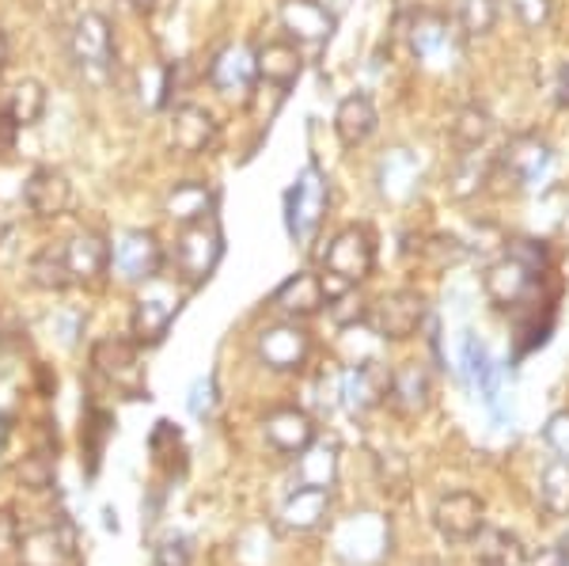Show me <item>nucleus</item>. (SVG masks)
Masks as SVG:
<instances>
[{
	"label": "nucleus",
	"mask_w": 569,
	"mask_h": 566,
	"mask_svg": "<svg viewBox=\"0 0 569 566\" xmlns=\"http://www.w3.org/2000/svg\"><path fill=\"white\" fill-rule=\"evenodd\" d=\"M0 547H16V528L8 514H0Z\"/></svg>",
	"instance_id": "49"
},
{
	"label": "nucleus",
	"mask_w": 569,
	"mask_h": 566,
	"mask_svg": "<svg viewBox=\"0 0 569 566\" xmlns=\"http://www.w3.org/2000/svg\"><path fill=\"white\" fill-rule=\"evenodd\" d=\"M410 50L426 66H452V58L460 53L452 20L445 12H418L410 20Z\"/></svg>",
	"instance_id": "15"
},
{
	"label": "nucleus",
	"mask_w": 569,
	"mask_h": 566,
	"mask_svg": "<svg viewBox=\"0 0 569 566\" xmlns=\"http://www.w3.org/2000/svg\"><path fill=\"white\" fill-rule=\"evenodd\" d=\"M4 66H8V34L0 31V69H4Z\"/></svg>",
	"instance_id": "53"
},
{
	"label": "nucleus",
	"mask_w": 569,
	"mask_h": 566,
	"mask_svg": "<svg viewBox=\"0 0 569 566\" xmlns=\"http://www.w3.org/2000/svg\"><path fill=\"white\" fill-rule=\"evenodd\" d=\"M126 4H133V8H152L156 0H126Z\"/></svg>",
	"instance_id": "54"
},
{
	"label": "nucleus",
	"mask_w": 569,
	"mask_h": 566,
	"mask_svg": "<svg viewBox=\"0 0 569 566\" xmlns=\"http://www.w3.org/2000/svg\"><path fill=\"white\" fill-rule=\"evenodd\" d=\"M27 274H31V286L46 289V294H61V289L77 286V281H72V270H69V259H66V244H50V248H42L31 259Z\"/></svg>",
	"instance_id": "33"
},
{
	"label": "nucleus",
	"mask_w": 569,
	"mask_h": 566,
	"mask_svg": "<svg viewBox=\"0 0 569 566\" xmlns=\"http://www.w3.org/2000/svg\"><path fill=\"white\" fill-rule=\"evenodd\" d=\"M531 566H569V559H566L562 552H543V555H539V559L531 563Z\"/></svg>",
	"instance_id": "51"
},
{
	"label": "nucleus",
	"mask_w": 569,
	"mask_h": 566,
	"mask_svg": "<svg viewBox=\"0 0 569 566\" xmlns=\"http://www.w3.org/2000/svg\"><path fill=\"white\" fill-rule=\"evenodd\" d=\"M376 270V236L369 225H346L335 232V240L323 251V274H327V297H338L346 289L369 281ZM330 305V300H327Z\"/></svg>",
	"instance_id": "2"
},
{
	"label": "nucleus",
	"mask_w": 569,
	"mask_h": 566,
	"mask_svg": "<svg viewBox=\"0 0 569 566\" xmlns=\"http://www.w3.org/2000/svg\"><path fill=\"white\" fill-rule=\"evenodd\" d=\"M330 517V490L327 487H292L289 498L281 502L278 509V522L284 533H316L323 528Z\"/></svg>",
	"instance_id": "23"
},
{
	"label": "nucleus",
	"mask_w": 569,
	"mask_h": 566,
	"mask_svg": "<svg viewBox=\"0 0 569 566\" xmlns=\"http://www.w3.org/2000/svg\"><path fill=\"white\" fill-rule=\"evenodd\" d=\"M509 8L517 12V20L528 27V31H539V27L550 23L555 16V0H509Z\"/></svg>",
	"instance_id": "45"
},
{
	"label": "nucleus",
	"mask_w": 569,
	"mask_h": 566,
	"mask_svg": "<svg viewBox=\"0 0 569 566\" xmlns=\"http://www.w3.org/2000/svg\"><path fill=\"white\" fill-rule=\"evenodd\" d=\"M475 555L479 566H528V547L509 528H482L475 536Z\"/></svg>",
	"instance_id": "30"
},
{
	"label": "nucleus",
	"mask_w": 569,
	"mask_h": 566,
	"mask_svg": "<svg viewBox=\"0 0 569 566\" xmlns=\"http://www.w3.org/2000/svg\"><path fill=\"white\" fill-rule=\"evenodd\" d=\"M335 544L346 566H380L391 552V525L380 514H353L338 525Z\"/></svg>",
	"instance_id": "8"
},
{
	"label": "nucleus",
	"mask_w": 569,
	"mask_h": 566,
	"mask_svg": "<svg viewBox=\"0 0 569 566\" xmlns=\"http://www.w3.org/2000/svg\"><path fill=\"white\" fill-rule=\"evenodd\" d=\"M152 559L156 566H194V547H190L187 536L171 533L152 547Z\"/></svg>",
	"instance_id": "44"
},
{
	"label": "nucleus",
	"mask_w": 569,
	"mask_h": 566,
	"mask_svg": "<svg viewBox=\"0 0 569 566\" xmlns=\"http://www.w3.org/2000/svg\"><path fill=\"white\" fill-rule=\"evenodd\" d=\"M262 437L273 453L300 456L316 441V418L305 407H278L262 418Z\"/></svg>",
	"instance_id": "18"
},
{
	"label": "nucleus",
	"mask_w": 569,
	"mask_h": 566,
	"mask_svg": "<svg viewBox=\"0 0 569 566\" xmlns=\"http://www.w3.org/2000/svg\"><path fill=\"white\" fill-rule=\"evenodd\" d=\"M460 373L475 391H482L493 373L490 354H486V346L479 342V335H471V331H463V342H460Z\"/></svg>",
	"instance_id": "41"
},
{
	"label": "nucleus",
	"mask_w": 569,
	"mask_h": 566,
	"mask_svg": "<svg viewBox=\"0 0 569 566\" xmlns=\"http://www.w3.org/2000/svg\"><path fill=\"white\" fill-rule=\"evenodd\" d=\"M53 464H58V456L50 453H31L27 460L20 464V483L27 490H46L53 487Z\"/></svg>",
	"instance_id": "43"
},
{
	"label": "nucleus",
	"mask_w": 569,
	"mask_h": 566,
	"mask_svg": "<svg viewBox=\"0 0 569 566\" xmlns=\"http://www.w3.org/2000/svg\"><path fill=\"white\" fill-rule=\"evenodd\" d=\"M23 202L42 221H58L72 209V182L61 168H34L23 182Z\"/></svg>",
	"instance_id": "17"
},
{
	"label": "nucleus",
	"mask_w": 569,
	"mask_h": 566,
	"mask_svg": "<svg viewBox=\"0 0 569 566\" xmlns=\"http://www.w3.org/2000/svg\"><path fill=\"white\" fill-rule=\"evenodd\" d=\"M547 270H550V255L543 248V240H512L509 251L486 267L482 289L501 312H520V308L539 300V286H543Z\"/></svg>",
	"instance_id": "1"
},
{
	"label": "nucleus",
	"mask_w": 569,
	"mask_h": 566,
	"mask_svg": "<svg viewBox=\"0 0 569 566\" xmlns=\"http://www.w3.org/2000/svg\"><path fill=\"white\" fill-rule=\"evenodd\" d=\"M16 133H20V126H16L12 115L0 107V157H8V152L16 149Z\"/></svg>",
	"instance_id": "48"
},
{
	"label": "nucleus",
	"mask_w": 569,
	"mask_h": 566,
	"mask_svg": "<svg viewBox=\"0 0 569 566\" xmlns=\"http://www.w3.org/2000/svg\"><path fill=\"white\" fill-rule=\"evenodd\" d=\"M149 453L168 476H179V471L187 468V445H182L179 426H171V423H156V430L149 437Z\"/></svg>",
	"instance_id": "38"
},
{
	"label": "nucleus",
	"mask_w": 569,
	"mask_h": 566,
	"mask_svg": "<svg viewBox=\"0 0 569 566\" xmlns=\"http://www.w3.org/2000/svg\"><path fill=\"white\" fill-rule=\"evenodd\" d=\"M330 209V179L316 160L305 163L284 195V228L297 248H311Z\"/></svg>",
	"instance_id": "3"
},
{
	"label": "nucleus",
	"mask_w": 569,
	"mask_h": 566,
	"mask_svg": "<svg viewBox=\"0 0 569 566\" xmlns=\"http://www.w3.org/2000/svg\"><path fill=\"white\" fill-rule=\"evenodd\" d=\"M4 111L12 115V122L27 130V126H39L42 115H46V88L42 80L34 77H23L8 88V99H4Z\"/></svg>",
	"instance_id": "34"
},
{
	"label": "nucleus",
	"mask_w": 569,
	"mask_h": 566,
	"mask_svg": "<svg viewBox=\"0 0 569 566\" xmlns=\"http://www.w3.org/2000/svg\"><path fill=\"white\" fill-rule=\"evenodd\" d=\"M187 407H190V415H194V418H209V415H213V410H217V380L213 377L194 380Z\"/></svg>",
	"instance_id": "47"
},
{
	"label": "nucleus",
	"mask_w": 569,
	"mask_h": 566,
	"mask_svg": "<svg viewBox=\"0 0 569 566\" xmlns=\"http://www.w3.org/2000/svg\"><path fill=\"white\" fill-rule=\"evenodd\" d=\"M376 126H380V111H376L369 91H350V96L338 103L335 137H338L342 149H357V145H365L376 133Z\"/></svg>",
	"instance_id": "25"
},
{
	"label": "nucleus",
	"mask_w": 569,
	"mask_h": 566,
	"mask_svg": "<svg viewBox=\"0 0 569 566\" xmlns=\"http://www.w3.org/2000/svg\"><path fill=\"white\" fill-rule=\"evenodd\" d=\"M69 53L80 77L91 85H107L114 77L118 50H114V27L103 12H84L69 31Z\"/></svg>",
	"instance_id": "4"
},
{
	"label": "nucleus",
	"mask_w": 569,
	"mask_h": 566,
	"mask_svg": "<svg viewBox=\"0 0 569 566\" xmlns=\"http://www.w3.org/2000/svg\"><path fill=\"white\" fill-rule=\"evenodd\" d=\"M555 168V149L539 133H517L505 141L501 152H493V176H501L512 190L543 187Z\"/></svg>",
	"instance_id": "5"
},
{
	"label": "nucleus",
	"mask_w": 569,
	"mask_h": 566,
	"mask_svg": "<svg viewBox=\"0 0 569 566\" xmlns=\"http://www.w3.org/2000/svg\"><path fill=\"white\" fill-rule=\"evenodd\" d=\"M254 61H259V80L278 91H289L305 72V53H300L297 42H266L262 50H254Z\"/></svg>",
	"instance_id": "28"
},
{
	"label": "nucleus",
	"mask_w": 569,
	"mask_h": 566,
	"mask_svg": "<svg viewBox=\"0 0 569 566\" xmlns=\"http://www.w3.org/2000/svg\"><path fill=\"white\" fill-rule=\"evenodd\" d=\"M426 316H429V305H426V297H421L418 289H391V294H383L369 308V319H365V324L372 327L376 339L407 342V339H415V335L421 331Z\"/></svg>",
	"instance_id": "7"
},
{
	"label": "nucleus",
	"mask_w": 569,
	"mask_h": 566,
	"mask_svg": "<svg viewBox=\"0 0 569 566\" xmlns=\"http://www.w3.org/2000/svg\"><path fill=\"white\" fill-rule=\"evenodd\" d=\"M217 209V190L201 179H187V182H176V187L163 195V214L179 225H194V221H206L213 217Z\"/></svg>",
	"instance_id": "27"
},
{
	"label": "nucleus",
	"mask_w": 569,
	"mask_h": 566,
	"mask_svg": "<svg viewBox=\"0 0 569 566\" xmlns=\"http://www.w3.org/2000/svg\"><path fill=\"white\" fill-rule=\"evenodd\" d=\"M66 259H69L72 281L96 286V281H103V274L110 270V240L84 228V232H77L72 240H66Z\"/></svg>",
	"instance_id": "26"
},
{
	"label": "nucleus",
	"mask_w": 569,
	"mask_h": 566,
	"mask_svg": "<svg viewBox=\"0 0 569 566\" xmlns=\"http://www.w3.org/2000/svg\"><path fill=\"white\" fill-rule=\"evenodd\" d=\"M543 441L550 445V453H558L562 460H569V410H555L543 426Z\"/></svg>",
	"instance_id": "46"
},
{
	"label": "nucleus",
	"mask_w": 569,
	"mask_h": 566,
	"mask_svg": "<svg viewBox=\"0 0 569 566\" xmlns=\"http://www.w3.org/2000/svg\"><path fill=\"white\" fill-rule=\"evenodd\" d=\"M391 388V369H383L380 361H365L342 373V385H338V404L350 410L353 418H365L369 410L388 404Z\"/></svg>",
	"instance_id": "13"
},
{
	"label": "nucleus",
	"mask_w": 569,
	"mask_h": 566,
	"mask_svg": "<svg viewBox=\"0 0 569 566\" xmlns=\"http://www.w3.org/2000/svg\"><path fill=\"white\" fill-rule=\"evenodd\" d=\"M220 126L217 118L198 103H179L171 111V145L182 152V157H206L217 145Z\"/></svg>",
	"instance_id": "20"
},
{
	"label": "nucleus",
	"mask_w": 569,
	"mask_h": 566,
	"mask_svg": "<svg viewBox=\"0 0 569 566\" xmlns=\"http://www.w3.org/2000/svg\"><path fill=\"white\" fill-rule=\"evenodd\" d=\"M179 316V297L163 286H152L149 294L137 297L133 305V319H130V331L137 346H156L163 342V335L171 331Z\"/></svg>",
	"instance_id": "16"
},
{
	"label": "nucleus",
	"mask_w": 569,
	"mask_h": 566,
	"mask_svg": "<svg viewBox=\"0 0 569 566\" xmlns=\"http://www.w3.org/2000/svg\"><path fill=\"white\" fill-rule=\"evenodd\" d=\"M493 179V157L482 149H463L460 160L452 163V176H448V195L452 198H471L486 190V182Z\"/></svg>",
	"instance_id": "32"
},
{
	"label": "nucleus",
	"mask_w": 569,
	"mask_h": 566,
	"mask_svg": "<svg viewBox=\"0 0 569 566\" xmlns=\"http://www.w3.org/2000/svg\"><path fill=\"white\" fill-rule=\"evenodd\" d=\"M376 190L383 202L391 206H410L421 190V160L410 149H388L376 163Z\"/></svg>",
	"instance_id": "14"
},
{
	"label": "nucleus",
	"mask_w": 569,
	"mask_h": 566,
	"mask_svg": "<svg viewBox=\"0 0 569 566\" xmlns=\"http://www.w3.org/2000/svg\"><path fill=\"white\" fill-rule=\"evenodd\" d=\"M448 133H452V141L460 145V149H482V145L490 141V133H493V118L486 115L479 103H467V107H460V111L452 115Z\"/></svg>",
	"instance_id": "35"
},
{
	"label": "nucleus",
	"mask_w": 569,
	"mask_h": 566,
	"mask_svg": "<svg viewBox=\"0 0 569 566\" xmlns=\"http://www.w3.org/2000/svg\"><path fill=\"white\" fill-rule=\"evenodd\" d=\"M209 85H213L220 96H247L254 85H259V61H254V50L243 42H232L213 58L209 66Z\"/></svg>",
	"instance_id": "19"
},
{
	"label": "nucleus",
	"mask_w": 569,
	"mask_h": 566,
	"mask_svg": "<svg viewBox=\"0 0 569 566\" xmlns=\"http://www.w3.org/2000/svg\"><path fill=\"white\" fill-rule=\"evenodd\" d=\"M327 300L330 297H327L323 278H319V274H311V270H297V274H289L278 289H273L270 305L278 308V312L292 316V319H308V316L323 312Z\"/></svg>",
	"instance_id": "22"
},
{
	"label": "nucleus",
	"mask_w": 569,
	"mask_h": 566,
	"mask_svg": "<svg viewBox=\"0 0 569 566\" xmlns=\"http://www.w3.org/2000/svg\"><path fill=\"white\" fill-rule=\"evenodd\" d=\"M555 91H558V103L569 107V61L562 66V72H558V85H555Z\"/></svg>",
	"instance_id": "50"
},
{
	"label": "nucleus",
	"mask_w": 569,
	"mask_h": 566,
	"mask_svg": "<svg viewBox=\"0 0 569 566\" xmlns=\"http://www.w3.org/2000/svg\"><path fill=\"white\" fill-rule=\"evenodd\" d=\"M23 566H61L72 555V528H34L20 540Z\"/></svg>",
	"instance_id": "29"
},
{
	"label": "nucleus",
	"mask_w": 569,
	"mask_h": 566,
	"mask_svg": "<svg viewBox=\"0 0 569 566\" xmlns=\"http://www.w3.org/2000/svg\"><path fill=\"white\" fill-rule=\"evenodd\" d=\"M433 525L445 540L471 544L486 528V502L475 490H448L433 506Z\"/></svg>",
	"instance_id": "12"
},
{
	"label": "nucleus",
	"mask_w": 569,
	"mask_h": 566,
	"mask_svg": "<svg viewBox=\"0 0 569 566\" xmlns=\"http://www.w3.org/2000/svg\"><path fill=\"white\" fill-rule=\"evenodd\" d=\"M171 80H176V69L171 66H144L137 72V99H141L144 111H160L171 99Z\"/></svg>",
	"instance_id": "39"
},
{
	"label": "nucleus",
	"mask_w": 569,
	"mask_h": 566,
	"mask_svg": "<svg viewBox=\"0 0 569 566\" xmlns=\"http://www.w3.org/2000/svg\"><path fill=\"white\" fill-rule=\"evenodd\" d=\"M539 506L550 517H569V460H550L539 476Z\"/></svg>",
	"instance_id": "36"
},
{
	"label": "nucleus",
	"mask_w": 569,
	"mask_h": 566,
	"mask_svg": "<svg viewBox=\"0 0 569 566\" xmlns=\"http://www.w3.org/2000/svg\"><path fill=\"white\" fill-rule=\"evenodd\" d=\"M278 16L281 27L297 42H327L338 27V16L330 12L323 0H281Z\"/></svg>",
	"instance_id": "24"
},
{
	"label": "nucleus",
	"mask_w": 569,
	"mask_h": 566,
	"mask_svg": "<svg viewBox=\"0 0 569 566\" xmlns=\"http://www.w3.org/2000/svg\"><path fill=\"white\" fill-rule=\"evenodd\" d=\"M388 404L399 418H421L433 404V380L421 361H407L391 373Z\"/></svg>",
	"instance_id": "21"
},
{
	"label": "nucleus",
	"mask_w": 569,
	"mask_h": 566,
	"mask_svg": "<svg viewBox=\"0 0 569 566\" xmlns=\"http://www.w3.org/2000/svg\"><path fill=\"white\" fill-rule=\"evenodd\" d=\"M91 369L103 380H110L118 391H126L130 399L149 396L144 388V369H141V346L133 339H118V335H107L91 346Z\"/></svg>",
	"instance_id": "9"
},
{
	"label": "nucleus",
	"mask_w": 569,
	"mask_h": 566,
	"mask_svg": "<svg viewBox=\"0 0 569 566\" xmlns=\"http://www.w3.org/2000/svg\"><path fill=\"white\" fill-rule=\"evenodd\" d=\"M338 479V445L335 441H311L297 456V487H335Z\"/></svg>",
	"instance_id": "31"
},
{
	"label": "nucleus",
	"mask_w": 569,
	"mask_h": 566,
	"mask_svg": "<svg viewBox=\"0 0 569 566\" xmlns=\"http://www.w3.org/2000/svg\"><path fill=\"white\" fill-rule=\"evenodd\" d=\"M498 0H460V12H456V23H460L463 39H486V34L498 27Z\"/></svg>",
	"instance_id": "40"
},
{
	"label": "nucleus",
	"mask_w": 569,
	"mask_h": 566,
	"mask_svg": "<svg viewBox=\"0 0 569 566\" xmlns=\"http://www.w3.org/2000/svg\"><path fill=\"white\" fill-rule=\"evenodd\" d=\"M254 350H259L266 369L300 373L311 358V335H308V327L297 324V319H284V324H270L266 331H259Z\"/></svg>",
	"instance_id": "11"
},
{
	"label": "nucleus",
	"mask_w": 569,
	"mask_h": 566,
	"mask_svg": "<svg viewBox=\"0 0 569 566\" xmlns=\"http://www.w3.org/2000/svg\"><path fill=\"white\" fill-rule=\"evenodd\" d=\"M558 552H562L566 559H569V536H566V540H562V547H558Z\"/></svg>",
	"instance_id": "55"
},
{
	"label": "nucleus",
	"mask_w": 569,
	"mask_h": 566,
	"mask_svg": "<svg viewBox=\"0 0 569 566\" xmlns=\"http://www.w3.org/2000/svg\"><path fill=\"white\" fill-rule=\"evenodd\" d=\"M323 4H327L335 16H342V12H346V4H350V0H323Z\"/></svg>",
	"instance_id": "52"
},
{
	"label": "nucleus",
	"mask_w": 569,
	"mask_h": 566,
	"mask_svg": "<svg viewBox=\"0 0 569 566\" xmlns=\"http://www.w3.org/2000/svg\"><path fill=\"white\" fill-rule=\"evenodd\" d=\"M110 434H114V415L91 404L84 410V430H80V441H84V456H88V476H96L99 471V460H103Z\"/></svg>",
	"instance_id": "37"
},
{
	"label": "nucleus",
	"mask_w": 569,
	"mask_h": 566,
	"mask_svg": "<svg viewBox=\"0 0 569 566\" xmlns=\"http://www.w3.org/2000/svg\"><path fill=\"white\" fill-rule=\"evenodd\" d=\"M110 270L122 281H156L163 270V248L149 228H126L110 240Z\"/></svg>",
	"instance_id": "10"
},
{
	"label": "nucleus",
	"mask_w": 569,
	"mask_h": 566,
	"mask_svg": "<svg viewBox=\"0 0 569 566\" xmlns=\"http://www.w3.org/2000/svg\"><path fill=\"white\" fill-rule=\"evenodd\" d=\"M220 259H224V228H220L217 217L182 225L176 240V267L190 286H201V281L213 278Z\"/></svg>",
	"instance_id": "6"
},
{
	"label": "nucleus",
	"mask_w": 569,
	"mask_h": 566,
	"mask_svg": "<svg viewBox=\"0 0 569 566\" xmlns=\"http://www.w3.org/2000/svg\"><path fill=\"white\" fill-rule=\"evenodd\" d=\"M463 244L456 236H445V232H433V236H421L418 240V262H426L429 270H445V267H456L463 259Z\"/></svg>",
	"instance_id": "42"
}]
</instances>
